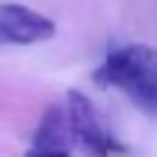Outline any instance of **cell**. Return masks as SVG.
Here are the masks:
<instances>
[{
  "label": "cell",
  "mask_w": 157,
  "mask_h": 157,
  "mask_svg": "<svg viewBox=\"0 0 157 157\" xmlns=\"http://www.w3.org/2000/svg\"><path fill=\"white\" fill-rule=\"evenodd\" d=\"M104 88H116L148 118L157 120V49L148 44H120L109 49L93 72Z\"/></svg>",
  "instance_id": "obj_1"
},
{
  "label": "cell",
  "mask_w": 157,
  "mask_h": 157,
  "mask_svg": "<svg viewBox=\"0 0 157 157\" xmlns=\"http://www.w3.org/2000/svg\"><path fill=\"white\" fill-rule=\"evenodd\" d=\"M65 109H67V120H69V129H72L74 141L81 143L88 152L106 155V152L123 150L120 143L106 129L97 106L93 104V99L86 93H81V90H67V104H65Z\"/></svg>",
  "instance_id": "obj_2"
},
{
  "label": "cell",
  "mask_w": 157,
  "mask_h": 157,
  "mask_svg": "<svg viewBox=\"0 0 157 157\" xmlns=\"http://www.w3.org/2000/svg\"><path fill=\"white\" fill-rule=\"evenodd\" d=\"M56 35V23L21 2L0 0V44L30 46Z\"/></svg>",
  "instance_id": "obj_3"
},
{
  "label": "cell",
  "mask_w": 157,
  "mask_h": 157,
  "mask_svg": "<svg viewBox=\"0 0 157 157\" xmlns=\"http://www.w3.org/2000/svg\"><path fill=\"white\" fill-rule=\"evenodd\" d=\"M72 143L74 136L69 129L67 109L53 104L46 109V113L39 120L33 136V148L28 152L30 155H69Z\"/></svg>",
  "instance_id": "obj_4"
}]
</instances>
